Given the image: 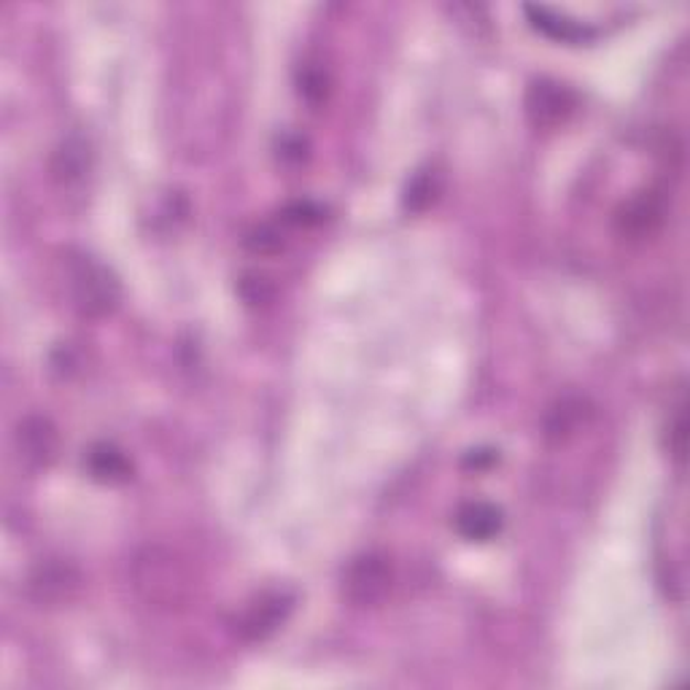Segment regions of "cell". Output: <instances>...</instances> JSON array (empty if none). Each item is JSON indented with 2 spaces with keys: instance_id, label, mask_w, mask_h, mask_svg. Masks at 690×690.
<instances>
[{
  "instance_id": "obj_1",
  "label": "cell",
  "mask_w": 690,
  "mask_h": 690,
  "mask_svg": "<svg viewBox=\"0 0 690 690\" xmlns=\"http://www.w3.org/2000/svg\"><path fill=\"white\" fill-rule=\"evenodd\" d=\"M132 589L154 610H181L195 596V572L165 545H149L132 561Z\"/></svg>"
},
{
  "instance_id": "obj_2",
  "label": "cell",
  "mask_w": 690,
  "mask_h": 690,
  "mask_svg": "<svg viewBox=\"0 0 690 690\" xmlns=\"http://www.w3.org/2000/svg\"><path fill=\"white\" fill-rule=\"evenodd\" d=\"M65 272H68L71 300L84 319H106L117 311L122 287L100 259L84 251H71L65 259Z\"/></svg>"
},
{
  "instance_id": "obj_3",
  "label": "cell",
  "mask_w": 690,
  "mask_h": 690,
  "mask_svg": "<svg viewBox=\"0 0 690 690\" xmlns=\"http://www.w3.org/2000/svg\"><path fill=\"white\" fill-rule=\"evenodd\" d=\"M395 585V569L384 553L356 556L343 572V596L354 607H378Z\"/></svg>"
},
{
  "instance_id": "obj_4",
  "label": "cell",
  "mask_w": 690,
  "mask_h": 690,
  "mask_svg": "<svg viewBox=\"0 0 690 690\" xmlns=\"http://www.w3.org/2000/svg\"><path fill=\"white\" fill-rule=\"evenodd\" d=\"M82 589L84 574L63 559L41 561L28 578V593L39 607H65L76 602Z\"/></svg>"
},
{
  "instance_id": "obj_5",
  "label": "cell",
  "mask_w": 690,
  "mask_h": 690,
  "mask_svg": "<svg viewBox=\"0 0 690 690\" xmlns=\"http://www.w3.org/2000/svg\"><path fill=\"white\" fill-rule=\"evenodd\" d=\"M526 119L537 130H556L567 122L578 108V95L553 78H537L529 84L524 98Z\"/></svg>"
},
{
  "instance_id": "obj_6",
  "label": "cell",
  "mask_w": 690,
  "mask_h": 690,
  "mask_svg": "<svg viewBox=\"0 0 690 690\" xmlns=\"http://www.w3.org/2000/svg\"><path fill=\"white\" fill-rule=\"evenodd\" d=\"M14 448L20 464L30 472L50 470L60 453V432L46 416H28L17 423Z\"/></svg>"
},
{
  "instance_id": "obj_7",
  "label": "cell",
  "mask_w": 690,
  "mask_h": 690,
  "mask_svg": "<svg viewBox=\"0 0 690 690\" xmlns=\"http://www.w3.org/2000/svg\"><path fill=\"white\" fill-rule=\"evenodd\" d=\"M294 610V596L289 591H265L246 607L238 621V634L246 642H262L272 637Z\"/></svg>"
},
{
  "instance_id": "obj_8",
  "label": "cell",
  "mask_w": 690,
  "mask_h": 690,
  "mask_svg": "<svg viewBox=\"0 0 690 690\" xmlns=\"http://www.w3.org/2000/svg\"><path fill=\"white\" fill-rule=\"evenodd\" d=\"M666 219V203L658 192H639L628 203L621 205L615 224L617 233L628 240H645L653 238L658 229L664 227Z\"/></svg>"
},
{
  "instance_id": "obj_9",
  "label": "cell",
  "mask_w": 690,
  "mask_h": 690,
  "mask_svg": "<svg viewBox=\"0 0 690 690\" xmlns=\"http://www.w3.org/2000/svg\"><path fill=\"white\" fill-rule=\"evenodd\" d=\"M459 535L470 542H492L499 537L502 526H505V516L492 502H467L456 510L453 518Z\"/></svg>"
},
{
  "instance_id": "obj_10",
  "label": "cell",
  "mask_w": 690,
  "mask_h": 690,
  "mask_svg": "<svg viewBox=\"0 0 690 690\" xmlns=\"http://www.w3.org/2000/svg\"><path fill=\"white\" fill-rule=\"evenodd\" d=\"M526 17H529L531 28L540 30L548 39L561 41V44H585L596 35V30L583 25V22L572 20V17L556 14V11L545 9V6H526Z\"/></svg>"
},
{
  "instance_id": "obj_11",
  "label": "cell",
  "mask_w": 690,
  "mask_h": 690,
  "mask_svg": "<svg viewBox=\"0 0 690 690\" xmlns=\"http://www.w3.org/2000/svg\"><path fill=\"white\" fill-rule=\"evenodd\" d=\"M591 413L593 410L589 408L585 399L564 397L561 402L553 405V410H550L548 419H545V434H548V440H559L561 443V440L572 438V434L591 419Z\"/></svg>"
},
{
  "instance_id": "obj_12",
  "label": "cell",
  "mask_w": 690,
  "mask_h": 690,
  "mask_svg": "<svg viewBox=\"0 0 690 690\" xmlns=\"http://www.w3.org/2000/svg\"><path fill=\"white\" fill-rule=\"evenodd\" d=\"M87 470L100 483H125L132 477V462L111 443L93 445V451L87 453Z\"/></svg>"
},
{
  "instance_id": "obj_13",
  "label": "cell",
  "mask_w": 690,
  "mask_h": 690,
  "mask_svg": "<svg viewBox=\"0 0 690 690\" xmlns=\"http://www.w3.org/2000/svg\"><path fill=\"white\" fill-rule=\"evenodd\" d=\"M89 168V149L82 138H68L65 143H60L57 154L52 160V173L60 184H76L84 179Z\"/></svg>"
},
{
  "instance_id": "obj_14",
  "label": "cell",
  "mask_w": 690,
  "mask_h": 690,
  "mask_svg": "<svg viewBox=\"0 0 690 690\" xmlns=\"http://www.w3.org/2000/svg\"><path fill=\"white\" fill-rule=\"evenodd\" d=\"M440 195V173L432 171V168H423L408 181L405 186V208L413 211V214H421L429 205L434 203Z\"/></svg>"
},
{
  "instance_id": "obj_15",
  "label": "cell",
  "mask_w": 690,
  "mask_h": 690,
  "mask_svg": "<svg viewBox=\"0 0 690 690\" xmlns=\"http://www.w3.org/2000/svg\"><path fill=\"white\" fill-rule=\"evenodd\" d=\"M246 248L259 257H272V254H281L287 240H283V229L278 224H257L251 233L246 235Z\"/></svg>"
},
{
  "instance_id": "obj_16",
  "label": "cell",
  "mask_w": 690,
  "mask_h": 690,
  "mask_svg": "<svg viewBox=\"0 0 690 690\" xmlns=\"http://www.w3.org/2000/svg\"><path fill=\"white\" fill-rule=\"evenodd\" d=\"M297 84H300V95L311 103V106H321V103L330 98V84H332L330 74L316 68V65H305V68L300 71Z\"/></svg>"
},
{
  "instance_id": "obj_17",
  "label": "cell",
  "mask_w": 690,
  "mask_h": 690,
  "mask_svg": "<svg viewBox=\"0 0 690 690\" xmlns=\"http://www.w3.org/2000/svg\"><path fill=\"white\" fill-rule=\"evenodd\" d=\"M324 219V208L311 200H300V203H292L283 208L281 222L283 224H294V227H311V224H319Z\"/></svg>"
},
{
  "instance_id": "obj_18",
  "label": "cell",
  "mask_w": 690,
  "mask_h": 690,
  "mask_svg": "<svg viewBox=\"0 0 690 690\" xmlns=\"http://www.w3.org/2000/svg\"><path fill=\"white\" fill-rule=\"evenodd\" d=\"M669 438H671V443H669L671 453H675L677 462L682 464V459H686V440H688V432H686V413H682V408H680V413H677L675 423H671Z\"/></svg>"
},
{
  "instance_id": "obj_19",
  "label": "cell",
  "mask_w": 690,
  "mask_h": 690,
  "mask_svg": "<svg viewBox=\"0 0 690 690\" xmlns=\"http://www.w3.org/2000/svg\"><path fill=\"white\" fill-rule=\"evenodd\" d=\"M240 289H254V292L244 294L246 300L251 302V305H257V302H268L270 297H272L270 283L265 281V278H259V276H246L244 281H240Z\"/></svg>"
},
{
  "instance_id": "obj_20",
  "label": "cell",
  "mask_w": 690,
  "mask_h": 690,
  "mask_svg": "<svg viewBox=\"0 0 690 690\" xmlns=\"http://www.w3.org/2000/svg\"><path fill=\"white\" fill-rule=\"evenodd\" d=\"M496 462V453L494 451H472L467 459H464V464L472 470H486L492 467V464Z\"/></svg>"
}]
</instances>
